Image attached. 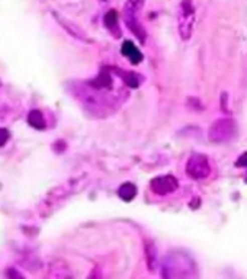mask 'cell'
I'll use <instances>...</instances> for the list:
<instances>
[{"mask_svg": "<svg viewBox=\"0 0 247 279\" xmlns=\"http://www.w3.org/2000/svg\"><path fill=\"white\" fill-rule=\"evenodd\" d=\"M6 275H8V276H9V278H22V275H21V273H18V272H16V270H14V269H9V270H8V272H6Z\"/></svg>", "mask_w": 247, "mask_h": 279, "instance_id": "obj_18", "label": "cell"}, {"mask_svg": "<svg viewBox=\"0 0 247 279\" xmlns=\"http://www.w3.org/2000/svg\"><path fill=\"white\" fill-rule=\"evenodd\" d=\"M237 166H247V153L243 154V156L237 160Z\"/></svg>", "mask_w": 247, "mask_h": 279, "instance_id": "obj_17", "label": "cell"}, {"mask_svg": "<svg viewBox=\"0 0 247 279\" xmlns=\"http://www.w3.org/2000/svg\"><path fill=\"white\" fill-rule=\"evenodd\" d=\"M53 16H54V19L58 22V25L61 27V28L66 29V32L71 35L73 38H76V40H79V41L82 42H87V44H90L92 40H90V37L87 35V32L86 31H83L77 24H74V22H71L70 19H67L66 16H63V15H60L58 12H53Z\"/></svg>", "mask_w": 247, "mask_h": 279, "instance_id": "obj_6", "label": "cell"}, {"mask_svg": "<svg viewBox=\"0 0 247 279\" xmlns=\"http://www.w3.org/2000/svg\"><path fill=\"white\" fill-rule=\"evenodd\" d=\"M186 173L189 178H192L195 181L206 179L211 175V165H209L208 157L204 154H192L186 163Z\"/></svg>", "mask_w": 247, "mask_h": 279, "instance_id": "obj_5", "label": "cell"}, {"mask_svg": "<svg viewBox=\"0 0 247 279\" xmlns=\"http://www.w3.org/2000/svg\"><path fill=\"white\" fill-rule=\"evenodd\" d=\"M48 275L51 278H71L73 276L71 272L67 269V266L64 265V262H61V260H57L51 265Z\"/></svg>", "mask_w": 247, "mask_h": 279, "instance_id": "obj_13", "label": "cell"}, {"mask_svg": "<svg viewBox=\"0 0 247 279\" xmlns=\"http://www.w3.org/2000/svg\"><path fill=\"white\" fill-rule=\"evenodd\" d=\"M112 90L97 89L87 82L73 83V96L83 105V108L93 116L103 118L109 115L122 100L118 99V95L110 93Z\"/></svg>", "mask_w": 247, "mask_h": 279, "instance_id": "obj_1", "label": "cell"}, {"mask_svg": "<svg viewBox=\"0 0 247 279\" xmlns=\"http://www.w3.org/2000/svg\"><path fill=\"white\" fill-rule=\"evenodd\" d=\"M103 22H105V27L109 29L115 37H121V32L118 28V12L115 9H110L109 12H106V15L103 16Z\"/></svg>", "mask_w": 247, "mask_h": 279, "instance_id": "obj_11", "label": "cell"}, {"mask_svg": "<svg viewBox=\"0 0 247 279\" xmlns=\"http://www.w3.org/2000/svg\"><path fill=\"white\" fill-rule=\"evenodd\" d=\"M113 74H116L121 80H122L124 83L127 84L128 87H133V89H136L138 87L140 84L143 83V77L141 76H138L137 73H130V71H124L121 69H109Z\"/></svg>", "mask_w": 247, "mask_h": 279, "instance_id": "obj_10", "label": "cell"}, {"mask_svg": "<svg viewBox=\"0 0 247 279\" xmlns=\"http://www.w3.org/2000/svg\"><path fill=\"white\" fill-rule=\"evenodd\" d=\"M11 140V131L6 128H0V147H3Z\"/></svg>", "mask_w": 247, "mask_h": 279, "instance_id": "obj_16", "label": "cell"}, {"mask_svg": "<svg viewBox=\"0 0 247 279\" xmlns=\"http://www.w3.org/2000/svg\"><path fill=\"white\" fill-rule=\"evenodd\" d=\"M118 195H119V198L122 201L130 202V201H133L137 196V186L134 183H131V182H125L118 188Z\"/></svg>", "mask_w": 247, "mask_h": 279, "instance_id": "obj_12", "label": "cell"}, {"mask_svg": "<svg viewBox=\"0 0 247 279\" xmlns=\"http://www.w3.org/2000/svg\"><path fill=\"white\" fill-rule=\"evenodd\" d=\"M28 124L35 129H45L47 128L45 118H44L41 111H38V109H34L28 113Z\"/></svg>", "mask_w": 247, "mask_h": 279, "instance_id": "obj_15", "label": "cell"}, {"mask_svg": "<svg viewBox=\"0 0 247 279\" xmlns=\"http://www.w3.org/2000/svg\"><path fill=\"white\" fill-rule=\"evenodd\" d=\"M151 191L157 195H169L172 192H175L179 188V182L175 176L172 175H166V176H159L154 178L150 182Z\"/></svg>", "mask_w": 247, "mask_h": 279, "instance_id": "obj_7", "label": "cell"}, {"mask_svg": "<svg viewBox=\"0 0 247 279\" xmlns=\"http://www.w3.org/2000/svg\"><path fill=\"white\" fill-rule=\"evenodd\" d=\"M235 134H237V124L231 118H222V119L215 121L212 125L209 126V131H208L209 140L217 144L233 140Z\"/></svg>", "mask_w": 247, "mask_h": 279, "instance_id": "obj_4", "label": "cell"}, {"mask_svg": "<svg viewBox=\"0 0 247 279\" xmlns=\"http://www.w3.org/2000/svg\"><path fill=\"white\" fill-rule=\"evenodd\" d=\"M121 54H122L124 57H127V58L131 61V64H134V66H137V64H140V63L143 61V54H141V51H140L131 41L124 42L122 47H121Z\"/></svg>", "mask_w": 247, "mask_h": 279, "instance_id": "obj_9", "label": "cell"}, {"mask_svg": "<svg viewBox=\"0 0 247 279\" xmlns=\"http://www.w3.org/2000/svg\"><path fill=\"white\" fill-rule=\"evenodd\" d=\"M144 250H146V259H147L149 270L153 272V270H156V266H157V250H156L154 243L147 240L146 244H144Z\"/></svg>", "mask_w": 247, "mask_h": 279, "instance_id": "obj_14", "label": "cell"}, {"mask_svg": "<svg viewBox=\"0 0 247 279\" xmlns=\"http://www.w3.org/2000/svg\"><path fill=\"white\" fill-rule=\"evenodd\" d=\"M144 5L146 0H127V3L124 5V21L128 22L137 19L138 12H141Z\"/></svg>", "mask_w": 247, "mask_h": 279, "instance_id": "obj_8", "label": "cell"}, {"mask_svg": "<svg viewBox=\"0 0 247 279\" xmlns=\"http://www.w3.org/2000/svg\"><path fill=\"white\" fill-rule=\"evenodd\" d=\"M195 27V8L192 0H182L178 12L179 35L183 41H188L192 37Z\"/></svg>", "mask_w": 247, "mask_h": 279, "instance_id": "obj_3", "label": "cell"}, {"mask_svg": "<svg viewBox=\"0 0 247 279\" xmlns=\"http://www.w3.org/2000/svg\"><path fill=\"white\" fill-rule=\"evenodd\" d=\"M195 275V262L180 251H173L166 256L162 276L163 278H191Z\"/></svg>", "mask_w": 247, "mask_h": 279, "instance_id": "obj_2", "label": "cell"}]
</instances>
